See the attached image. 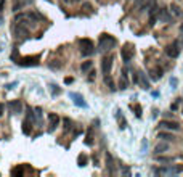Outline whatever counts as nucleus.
<instances>
[{
    "mask_svg": "<svg viewBox=\"0 0 183 177\" xmlns=\"http://www.w3.org/2000/svg\"><path fill=\"white\" fill-rule=\"evenodd\" d=\"M3 3H5V0H0V12L3 10Z\"/></svg>",
    "mask_w": 183,
    "mask_h": 177,
    "instance_id": "37",
    "label": "nucleus"
},
{
    "mask_svg": "<svg viewBox=\"0 0 183 177\" xmlns=\"http://www.w3.org/2000/svg\"><path fill=\"white\" fill-rule=\"evenodd\" d=\"M71 2H79V0H71Z\"/></svg>",
    "mask_w": 183,
    "mask_h": 177,
    "instance_id": "39",
    "label": "nucleus"
},
{
    "mask_svg": "<svg viewBox=\"0 0 183 177\" xmlns=\"http://www.w3.org/2000/svg\"><path fill=\"white\" fill-rule=\"evenodd\" d=\"M92 66H93V63H92V61H84V63H82V66H80V69H82L84 72H87L89 69H92Z\"/></svg>",
    "mask_w": 183,
    "mask_h": 177,
    "instance_id": "23",
    "label": "nucleus"
},
{
    "mask_svg": "<svg viewBox=\"0 0 183 177\" xmlns=\"http://www.w3.org/2000/svg\"><path fill=\"white\" fill-rule=\"evenodd\" d=\"M3 109H5V105H3V103H0V116L3 114Z\"/></svg>",
    "mask_w": 183,
    "mask_h": 177,
    "instance_id": "34",
    "label": "nucleus"
},
{
    "mask_svg": "<svg viewBox=\"0 0 183 177\" xmlns=\"http://www.w3.org/2000/svg\"><path fill=\"white\" fill-rule=\"evenodd\" d=\"M16 86V82H11V84H8V86H7V89H13Z\"/></svg>",
    "mask_w": 183,
    "mask_h": 177,
    "instance_id": "36",
    "label": "nucleus"
},
{
    "mask_svg": "<svg viewBox=\"0 0 183 177\" xmlns=\"http://www.w3.org/2000/svg\"><path fill=\"white\" fill-rule=\"evenodd\" d=\"M85 143H87V145H92V143H93V132H92V129L89 130V134H87V138H85Z\"/></svg>",
    "mask_w": 183,
    "mask_h": 177,
    "instance_id": "26",
    "label": "nucleus"
},
{
    "mask_svg": "<svg viewBox=\"0 0 183 177\" xmlns=\"http://www.w3.org/2000/svg\"><path fill=\"white\" fill-rule=\"evenodd\" d=\"M87 160H89V158H87L85 155H79V166H85Z\"/></svg>",
    "mask_w": 183,
    "mask_h": 177,
    "instance_id": "28",
    "label": "nucleus"
},
{
    "mask_svg": "<svg viewBox=\"0 0 183 177\" xmlns=\"http://www.w3.org/2000/svg\"><path fill=\"white\" fill-rule=\"evenodd\" d=\"M119 87L122 89V90H125L129 87V81H127V72H122V76H121V81H119Z\"/></svg>",
    "mask_w": 183,
    "mask_h": 177,
    "instance_id": "17",
    "label": "nucleus"
},
{
    "mask_svg": "<svg viewBox=\"0 0 183 177\" xmlns=\"http://www.w3.org/2000/svg\"><path fill=\"white\" fill-rule=\"evenodd\" d=\"M181 111H183V106H181Z\"/></svg>",
    "mask_w": 183,
    "mask_h": 177,
    "instance_id": "40",
    "label": "nucleus"
},
{
    "mask_svg": "<svg viewBox=\"0 0 183 177\" xmlns=\"http://www.w3.org/2000/svg\"><path fill=\"white\" fill-rule=\"evenodd\" d=\"M71 124H72V123H71V119H67V118H66V119H64V130H69V129H71Z\"/></svg>",
    "mask_w": 183,
    "mask_h": 177,
    "instance_id": "30",
    "label": "nucleus"
},
{
    "mask_svg": "<svg viewBox=\"0 0 183 177\" xmlns=\"http://www.w3.org/2000/svg\"><path fill=\"white\" fill-rule=\"evenodd\" d=\"M106 166H108L109 174H112L114 172V160H112V156L109 153H106Z\"/></svg>",
    "mask_w": 183,
    "mask_h": 177,
    "instance_id": "16",
    "label": "nucleus"
},
{
    "mask_svg": "<svg viewBox=\"0 0 183 177\" xmlns=\"http://www.w3.org/2000/svg\"><path fill=\"white\" fill-rule=\"evenodd\" d=\"M130 108L135 111V116H137V118H141V106H140V105H132Z\"/></svg>",
    "mask_w": 183,
    "mask_h": 177,
    "instance_id": "25",
    "label": "nucleus"
},
{
    "mask_svg": "<svg viewBox=\"0 0 183 177\" xmlns=\"http://www.w3.org/2000/svg\"><path fill=\"white\" fill-rule=\"evenodd\" d=\"M31 130H32V121L31 119H26L24 123H23V132L26 135H29V134H31Z\"/></svg>",
    "mask_w": 183,
    "mask_h": 177,
    "instance_id": "18",
    "label": "nucleus"
},
{
    "mask_svg": "<svg viewBox=\"0 0 183 177\" xmlns=\"http://www.w3.org/2000/svg\"><path fill=\"white\" fill-rule=\"evenodd\" d=\"M158 138H162V140H166V142H173V140H175V135H172L169 132H159Z\"/></svg>",
    "mask_w": 183,
    "mask_h": 177,
    "instance_id": "15",
    "label": "nucleus"
},
{
    "mask_svg": "<svg viewBox=\"0 0 183 177\" xmlns=\"http://www.w3.org/2000/svg\"><path fill=\"white\" fill-rule=\"evenodd\" d=\"M169 143H158L156 145V148H154V153L156 155H161V153H164V151H169Z\"/></svg>",
    "mask_w": 183,
    "mask_h": 177,
    "instance_id": "14",
    "label": "nucleus"
},
{
    "mask_svg": "<svg viewBox=\"0 0 183 177\" xmlns=\"http://www.w3.org/2000/svg\"><path fill=\"white\" fill-rule=\"evenodd\" d=\"M77 45H79V49H80L82 57H90V55L95 53L93 42L90 39H79V40H77Z\"/></svg>",
    "mask_w": 183,
    "mask_h": 177,
    "instance_id": "2",
    "label": "nucleus"
},
{
    "mask_svg": "<svg viewBox=\"0 0 183 177\" xmlns=\"http://www.w3.org/2000/svg\"><path fill=\"white\" fill-rule=\"evenodd\" d=\"M104 82H106V86H108L112 92L116 90V86H114V82H112V79H111L109 74H104Z\"/></svg>",
    "mask_w": 183,
    "mask_h": 177,
    "instance_id": "19",
    "label": "nucleus"
},
{
    "mask_svg": "<svg viewBox=\"0 0 183 177\" xmlns=\"http://www.w3.org/2000/svg\"><path fill=\"white\" fill-rule=\"evenodd\" d=\"M161 76H162V69H153L151 71V79L153 81H158Z\"/></svg>",
    "mask_w": 183,
    "mask_h": 177,
    "instance_id": "21",
    "label": "nucleus"
},
{
    "mask_svg": "<svg viewBox=\"0 0 183 177\" xmlns=\"http://www.w3.org/2000/svg\"><path fill=\"white\" fill-rule=\"evenodd\" d=\"M112 61H114V57H104L101 60V71L103 74H109L111 72V68H112Z\"/></svg>",
    "mask_w": 183,
    "mask_h": 177,
    "instance_id": "7",
    "label": "nucleus"
},
{
    "mask_svg": "<svg viewBox=\"0 0 183 177\" xmlns=\"http://www.w3.org/2000/svg\"><path fill=\"white\" fill-rule=\"evenodd\" d=\"M61 66H63V61H60V60H53L48 63V68H52V69H60Z\"/></svg>",
    "mask_w": 183,
    "mask_h": 177,
    "instance_id": "20",
    "label": "nucleus"
},
{
    "mask_svg": "<svg viewBox=\"0 0 183 177\" xmlns=\"http://www.w3.org/2000/svg\"><path fill=\"white\" fill-rule=\"evenodd\" d=\"M71 98L74 100V103H75L77 106H80V108H87V103H85V100H84L82 95H79V94H71Z\"/></svg>",
    "mask_w": 183,
    "mask_h": 177,
    "instance_id": "13",
    "label": "nucleus"
},
{
    "mask_svg": "<svg viewBox=\"0 0 183 177\" xmlns=\"http://www.w3.org/2000/svg\"><path fill=\"white\" fill-rule=\"evenodd\" d=\"M158 20L161 23H170L172 21V16L169 15V10H166V8H161V10L158 12Z\"/></svg>",
    "mask_w": 183,
    "mask_h": 177,
    "instance_id": "11",
    "label": "nucleus"
},
{
    "mask_svg": "<svg viewBox=\"0 0 183 177\" xmlns=\"http://www.w3.org/2000/svg\"><path fill=\"white\" fill-rule=\"evenodd\" d=\"M183 171V166H162V167H158L154 169V174H164V175H175V174H180Z\"/></svg>",
    "mask_w": 183,
    "mask_h": 177,
    "instance_id": "3",
    "label": "nucleus"
},
{
    "mask_svg": "<svg viewBox=\"0 0 183 177\" xmlns=\"http://www.w3.org/2000/svg\"><path fill=\"white\" fill-rule=\"evenodd\" d=\"M137 72H138V84L143 89H149V81L146 77V74H144L143 71H137Z\"/></svg>",
    "mask_w": 183,
    "mask_h": 177,
    "instance_id": "12",
    "label": "nucleus"
},
{
    "mask_svg": "<svg viewBox=\"0 0 183 177\" xmlns=\"http://www.w3.org/2000/svg\"><path fill=\"white\" fill-rule=\"evenodd\" d=\"M8 109H10V113H13V114H19L23 111V101L21 100H11L8 103Z\"/></svg>",
    "mask_w": 183,
    "mask_h": 177,
    "instance_id": "6",
    "label": "nucleus"
},
{
    "mask_svg": "<svg viewBox=\"0 0 183 177\" xmlns=\"http://www.w3.org/2000/svg\"><path fill=\"white\" fill-rule=\"evenodd\" d=\"M19 66H37L39 64V57H24L18 60Z\"/></svg>",
    "mask_w": 183,
    "mask_h": 177,
    "instance_id": "5",
    "label": "nucleus"
},
{
    "mask_svg": "<svg viewBox=\"0 0 183 177\" xmlns=\"http://www.w3.org/2000/svg\"><path fill=\"white\" fill-rule=\"evenodd\" d=\"M121 53H122V60H124L125 63H129V61L133 58V53H135V52H133V49H132V45L127 44V45H124V49L121 50Z\"/></svg>",
    "mask_w": 183,
    "mask_h": 177,
    "instance_id": "9",
    "label": "nucleus"
},
{
    "mask_svg": "<svg viewBox=\"0 0 183 177\" xmlns=\"http://www.w3.org/2000/svg\"><path fill=\"white\" fill-rule=\"evenodd\" d=\"M178 103H180V100H177V101H175V103H173V105L170 106V109H172V111H175V109L178 108Z\"/></svg>",
    "mask_w": 183,
    "mask_h": 177,
    "instance_id": "33",
    "label": "nucleus"
},
{
    "mask_svg": "<svg viewBox=\"0 0 183 177\" xmlns=\"http://www.w3.org/2000/svg\"><path fill=\"white\" fill-rule=\"evenodd\" d=\"M48 123H50V126H48V132H53V130H55L58 126H60L61 119H60V116H58V114L52 113L50 116H48Z\"/></svg>",
    "mask_w": 183,
    "mask_h": 177,
    "instance_id": "10",
    "label": "nucleus"
},
{
    "mask_svg": "<svg viewBox=\"0 0 183 177\" xmlns=\"http://www.w3.org/2000/svg\"><path fill=\"white\" fill-rule=\"evenodd\" d=\"M156 160H158L159 163H172V161H173V158H170V156H159V155H158Z\"/></svg>",
    "mask_w": 183,
    "mask_h": 177,
    "instance_id": "24",
    "label": "nucleus"
},
{
    "mask_svg": "<svg viewBox=\"0 0 183 177\" xmlns=\"http://www.w3.org/2000/svg\"><path fill=\"white\" fill-rule=\"evenodd\" d=\"M159 127L161 129H166V130H180V124L177 121H161L159 123Z\"/></svg>",
    "mask_w": 183,
    "mask_h": 177,
    "instance_id": "8",
    "label": "nucleus"
},
{
    "mask_svg": "<svg viewBox=\"0 0 183 177\" xmlns=\"http://www.w3.org/2000/svg\"><path fill=\"white\" fill-rule=\"evenodd\" d=\"M50 89H52V94H53V95H58V94H60V89H58L56 84H52Z\"/></svg>",
    "mask_w": 183,
    "mask_h": 177,
    "instance_id": "29",
    "label": "nucleus"
},
{
    "mask_svg": "<svg viewBox=\"0 0 183 177\" xmlns=\"http://www.w3.org/2000/svg\"><path fill=\"white\" fill-rule=\"evenodd\" d=\"M117 119H119L121 129H125V126H127V123H125V119H124V116H122V111H117Z\"/></svg>",
    "mask_w": 183,
    "mask_h": 177,
    "instance_id": "22",
    "label": "nucleus"
},
{
    "mask_svg": "<svg viewBox=\"0 0 183 177\" xmlns=\"http://www.w3.org/2000/svg\"><path fill=\"white\" fill-rule=\"evenodd\" d=\"M166 53L169 58H177L180 55V49H178V42H172L170 45L166 47Z\"/></svg>",
    "mask_w": 183,
    "mask_h": 177,
    "instance_id": "4",
    "label": "nucleus"
},
{
    "mask_svg": "<svg viewBox=\"0 0 183 177\" xmlns=\"http://www.w3.org/2000/svg\"><path fill=\"white\" fill-rule=\"evenodd\" d=\"M116 44H117V40H116L112 35H109V34H101L100 42H98V50H100V52H109L111 49L116 47Z\"/></svg>",
    "mask_w": 183,
    "mask_h": 177,
    "instance_id": "1",
    "label": "nucleus"
},
{
    "mask_svg": "<svg viewBox=\"0 0 183 177\" xmlns=\"http://www.w3.org/2000/svg\"><path fill=\"white\" fill-rule=\"evenodd\" d=\"M72 81H74V79H72V77H66V84H71V82H72Z\"/></svg>",
    "mask_w": 183,
    "mask_h": 177,
    "instance_id": "38",
    "label": "nucleus"
},
{
    "mask_svg": "<svg viewBox=\"0 0 183 177\" xmlns=\"http://www.w3.org/2000/svg\"><path fill=\"white\" fill-rule=\"evenodd\" d=\"M23 171H24V167L23 166H18V167H15V169L11 171V174L13 175H23Z\"/></svg>",
    "mask_w": 183,
    "mask_h": 177,
    "instance_id": "27",
    "label": "nucleus"
},
{
    "mask_svg": "<svg viewBox=\"0 0 183 177\" xmlns=\"http://www.w3.org/2000/svg\"><path fill=\"white\" fill-rule=\"evenodd\" d=\"M177 84H178L177 77H172V79H170V86H172V89H177Z\"/></svg>",
    "mask_w": 183,
    "mask_h": 177,
    "instance_id": "31",
    "label": "nucleus"
},
{
    "mask_svg": "<svg viewBox=\"0 0 183 177\" xmlns=\"http://www.w3.org/2000/svg\"><path fill=\"white\" fill-rule=\"evenodd\" d=\"M122 172L129 175V174H130V169H129V167H124V169H122Z\"/></svg>",
    "mask_w": 183,
    "mask_h": 177,
    "instance_id": "35",
    "label": "nucleus"
},
{
    "mask_svg": "<svg viewBox=\"0 0 183 177\" xmlns=\"http://www.w3.org/2000/svg\"><path fill=\"white\" fill-rule=\"evenodd\" d=\"M170 10H173V15H180V8H178L177 5H172Z\"/></svg>",
    "mask_w": 183,
    "mask_h": 177,
    "instance_id": "32",
    "label": "nucleus"
}]
</instances>
